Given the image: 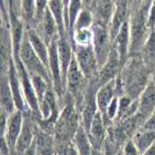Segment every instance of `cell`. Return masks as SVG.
<instances>
[{
    "mask_svg": "<svg viewBox=\"0 0 155 155\" xmlns=\"http://www.w3.org/2000/svg\"><path fill=\"white\" fill-rule=\"evenodd\" d=\"M119 77L123 84L124 94L130 96L133 99H138L152 81V71L139 55H137L128 58Z\"/></svg>",
    "mask_w": 155,
    "mask_h": 155,
    "instance_id": "cell-1",
    "label": "cell"
},
{
    "mask_svg": "<svg viewBox=\"0 0 155 155\" xmlns=\"http://www.w3.org/2000/svg\"><path fill=\"white\" fill-rule=\"evenodd\" d=\"M152 0L135 1L132 0L131 15H130V28H131V56L140 54L143 45L148 40L152 29L148 26V15Z\"/></svg>",
    "mask_w": 155,
    "mask_h": 155,
    "instance_id": "cell-2",
    "label": "cell"
},
{
    "mask_svg": "<svg viewBox=\"0 0 155 155\" xmlns=\"http://www.w3.org/2000/svg\"><path fill=\"white\" fill-rule=\"evenodd\" d=\"M99 86H101V83L98 81V77L90 79L89 85L83 94V98L77 106L79 113H81L82 126L86 131H89L90 126L92 124L93 118L99 112L98 104H97V91H98Z\"/></svg>",
    "mask_w": 155,
    "mask_h": 155,
    "instance_id": "cell-3",
    "label": "cell"
},
{
    "mask_svg": "<svg viewBox=\"0 0 155 155\" xmlns=\"http://www.w3.org/2000/svg\"><path fill=\"white\" fill-rule=\"evenodd\" d=\"M89 81L90 79H87L84 76L83 71L81 70L79 65L75 60V56H74L72 62L70 64L67 76H65L64 90H65V93L75 101L76 106H78V104L81 103L82 98H83V94L89 85Z\"/></svg>",
    "mask_w": 155,
    "mask_h": 155,
    "instance_id": "cell-4",
    "label": "cell"
},
{
    "mask_svg": "<svg viewBox=\"0 0 155 155\" xmlns=\"http://www.w3.org/2000/svg\"><path fill=\"white\" fill-rule=\"evenodd\" d=\"M19 60L21 61L23 67L27 69V71L31 75H40V76L45 77L47 81H49L53 84L49 69L47 68V65L42 62V60L40 58L39 56H38V54L35 53V50L33 49L31 42L28 40L27 34L25 35L22 46H21L20 53H19Z\"/></svg>",
    "mask_w": 155,
    "mask_h": 155,
    "instance_id": "cell-5",
    "label": "cell"
},
{
    "mask_svg": "<svg viewBox=\"0 0 155 155\" xmlns=\"http://www.w3.org/2000/svg\"><path fill=\"white\" fill-rule=\"evenodd\" d=\"M93 31V43L94 51L97 55V60L99 63V69L109 58L111 50L113 48V40L110 34L109 26L103 23L94 22L92 26Z\"/></svg>",
    "mask_w": 155,
    "mask_h": 155,
    "instance_id": "cell-6",
    "label": "cell"
},
{
    "mask_svg": "<svg viewBox=\"0 0 155 155\" xmlns=\"http://www.w3.org/2000/svg\"><path fill=\"white\" fill-rule=\"evenodd\" d=\"M74 56L87 79L98 77L99 63L93 46H74Z\"/></svg>",
    "mask_w": 155,
    "mask_h": 155,
    "instance_id": "cell-7",
    "label": "cell"
},
{
    "mask_svg": "<svg viewBox=\"0 0 155 155\" xmlns=\"http://www.w3.org/2000/svg\"><path fill=\"white\" fill-rule=\"evenodd\" d=\"M2 72L7 74L8 82H9V86H11L12 93H13V97H14L16 109L22 111L23 113H31V109H29V106L26 101L25 94H23L22 84H21V81H20V76H19V72H18V68H16L14 58L11 60L7 70L2 71Z\"/></svg>",
    "mask_w": 155,
    "mask_h": 155,
    "instance_id": "cell-8",
    "label": "cell"
},
{
    "mask_svg": "<svg viewBox=\"0 0 155 155\" xmlns=\"http://www.w3.org/2000/svg\"><path fill=\"white\" fill-rule=\"evenodd\" d=\"M23 121H25V113L20 110H16L15 112L8 116L6 126L4 130H1V137L6 139L7 143L13 152H15L16 142L22 130Z\"/></svg>",
    "mask_w": 155,
    "mask_h": 155,
    "instance_id": "cell-9",
    "label": "cell"
},
{
    "mask_svg": "<svg viewBox=\"0 0 155 155\" xmlns=\"http://www.w3.org/2000/svg\"><path fill=\"white\" fill-rule=\"evenodd\" d=\"M123 68H124V64L119 57L117 49L113 47L109 58L103 64V67L99 69V72H98V81H99L101 85L118 77L120 75Z\"/></svg>",
    "mask_w": 155,
    "mask_h": 155,
    "instance_id": "cell-10",
    "label": "cell"
},
{
    "mask_svg": "<svg viewBox=\"0 0 155 155\" xmlns=\"http://www.w3.org/2000/svg\"><path fill=\"white\" fill-rule=\"evenodd\" d=\"M35 127L36 121L33 118L31 113H25V121L21 133L15 146V155H22L23 152L35 141Z\"/></svg>",
    "mask_w": 155,
    "mask_h": 155,
    "instance_id": "cell-11",
    "label": "cell"
},
{
    "mask_svg": "<svg viewBox=\"0 0 155 155\" xmlns=\"http://www.w3.org/2000/svg\"><path fill=\"white\" fill-rule=\"evenodd\" d=\"M131 6H132V0H117L114 14L109 27L112 40L116 38V35L118 34L119 29L123 27V25L130 20Z\"/></svg>",
    "mask_w": 155,
    "mask_h": 155,
    "instance_id": "cell-12",
    "label": "cell"
},
{
    "mask_svg": "<svg viewBox=\"0 0 155 155\" xmlns=\"http://www.w3.org/2000/svg\"><path fill=\"white\" fill-rule=\"evenodd\" d=\"M131 28H130V20L123 25L119 29L116 38L113 39V47L117 49L119 57L123 64H126L128 58L131 57Z\"/></svg>",
    "mask_w": 155,
    "mask_h": 155,
    "instance_id": "cell-13",
    "label": "cell"
},
{
    "mask_svg": "<svg viewBox=\"0 0 155 155\" xmlns=\"http://www.w3.org/2000/svg\"><path fill=\"white\" fill-rule=\"evenodd\" d=\"M107 125L104 121V118L101 114V112H98L96 117L93 118L92 124L89 128V137L91 139L93 148L97 149H103L105 146V142L107 139Z\"/></svg>",
    "mask_w": 155,
    "mask_h": 155,
    "instance_id": "cell-14",
    "label": "cell"
},
{
    "mask_svg": "<svg viewBox=\"0 0 155 155\" xmlns=\"http://www.w3.org/2000/svg\"><path fill=\"white\" fill-rule=\"evenodd\" d=\"M117 0H98L90 6L94 16V22L103 23L110 27L112 18L114 14Z\"/></svg>",
    "mask_w": 155,
    "mask_h": 155,
    "instance_id": "cell-15",
    "label": "cell"
},
{
    "mask_svg": "<svg viewBox=\"0 0 155 155\" xmlns=\"http://www.w3.org/2000/svg\"><path fill=\"white\" fill-rule=\"evenodd\" d=\"M35 29L38 31V33L42 36V39L45 40L48 45L54 39L58 38V35H60L58 26H57V22H56L55 18L51 14V12L49 11V8L47 9L46 13L43 14L42 19L38 22Z\"/></svg>",
    "mask_w": 155,
    "mask_h": 155,
    "instance_id": "cell-16",
    "label": "cell"
},
{
    "mask_svg": "<svg viewBox=\"0 0 155 155\" xmlns=\"http://www.w3.org/2000/svg\"><path fill=\"white\" fill-rule=\"evenodd\" d=\"M139 101V113L146 120L155 112V83L153 81L149 82L145 90L141 92L138 98Z\"/></svg>",
    "mask_w": 155,
    "mask_h": 155,
    "instance_id": "cell-17",
    "label": "cell"
},
{
    "mask_svg": "<svg viewBox=\"0 0 155 155\" xmlns=\"http://www.w3.org/2000/svg\"><path fill=\"white\" fill-rule=\"evenodd\" d=\"M0 107L1 112L6 113L7 116L15 112L16 105L14 101V97L9 86L8 76L6 72H1V83H0Z\"/></svg>",
    "mask_w": 155,
    "mask_h": 155,
    "instance_id": "cell-18",
    "label": "cell"
},
{
    "mask_svg": "<svg viewBox=\"0 0 155 155\" xmlns=\"http://www.w3.org/2000/svg\"><path fill=\"white\" fill-rule=\"evenodd\" d=\"M116 96H118L116 78L99 86V89L97 91V104H98V110H99L101 116L105 114L110 103Z\"/></svg>",
    "mask_w": 155,
    "mask_h": 155,
    "instance_id": "cell-19",
    "label": "cell"
},
{
    "mask_svg": "<svg viewBox=\"0 0 155 155\" xmlns=\"http://www.w3.org/2000/svg\"><path fill=\"white\" fill-rule=\"evenodd\" d=\"M35 143L39 155H54L56 153L55 135L41 130L38 124L35 127Z\"/></svg>",
    "mask_w": 155,
    "mask_h": 155,
    "instance_id": "cell-20",
    "label": "cell"
},
{
    "mask_svg": "<svg viewBox=\"0 0 155 155\" xmlns=\"http://www.w3.org/2000/svg\"><path fill=\"white\" fill-rule=\"evenodd\" d=\"M133 142L139 149L141 155L147 152L153 145H155V131L141 127L138 132L132 137Z\"/></svg>",
    "mask_w": 155,
    "mask_h": 155,
    "instance_id": "cell-21",
    "label": "cell"
},
{
    "mask_svg": "<svg viewBox=\"0 0 155 155\" xmlns=\"http://www.w3.org/2000/svg\"><path fill=\"white\" fill-rule=\"evenodd\" d=\"M72 142L75 145V147L77 149L78 154L79 155H91L92 154V142L91 139L89 137V133L83 126H81L78 128V131L76 132Z\"/></svg>",
    "mask_w": 155,
    "mask_h": 155,
    "instance_id": "cell-22",
    "label": "cell"
},
{
    "mask_svg": "<svg viewBox=\"0 0 155 155\" xmlns=\"http://www.w3.org/2000/svg\"><path fill=\"white\" fill-rule=\"evenodd\" d=\"M139 56L142 58V61L147 65L149 70L155 71V31L153 29L146 43L143 45Z\"/></svg>",
    "mask_w": 155,
    "mask_h": 155,
    "instance_id": "cell-23",
    "label": "cell"
},
{
    "mask_svg": "<svg viewBox=\"0 0 155 155\" xmlns=\"http://www.w3.org/2000/svg\"><path fill=\"white\" fill-rule=\"evenodd\" d=\"M85 7V1L84 0H69L68 6H67V15H65V23H67V28L70 34L74 31V26L76 22L78 14L81 13V11Z\"/></svg>",
    "mask_w": 155,
    "mask_h": 155,
    "instance_id": "cell-24",
    "label": "cell"
},
{
    "mask_svg": "<svg viewBox=\"0 0 155 155\" xmlns=\"http://www.w3.org/2000/svg\"><path fill=\"white\" fill-rule=\"evenodd\" d=\"M93 23H94V16H93L92 11L85 6L81 11V13L78 14L77 19H76V22H75V26H74V31H77V29H89V28H92Z\"/></svg>",
    "mask_w": 155,
    "mask_h": 155,
    "instance_id": "cell-25",
    "label": "cell"
},
{
    "mask_svg": "<svg viewBox=\"0 0 155 155\" xmlns=\"http://www.w3.org/2000/svg\"><path fill=\"white\" fill-rule=\"evenodd\" d=\"M72 46H91L93 43V31L89 29H77L71 35Z\"/></svg>",
    "mask_w": 155,
    "mask_h": 155,
    "instance_id": "cell-26",
    "label": "cell"
},
{
    "mask_svg": "<svg viewBox=\"0 0 155 155\" xmlns=\"http://www.w3.org/2000/svg\"><path fill=\"white\" fill-rule=\"evenodd\" d=\"M31 83H33V86L35 89V92L39 97V101L45 97V94L47 93V91L53 87V84L47 81L45 77L40 76V75H31Z\"/></svg>",
    "mask_w": 155,
    "mask_h": 155,
    "instance_id": "cell-27",
    "label": "cell"
},
{
    "mask_svg": "<svg viewBox=\"0 0 155 155\" xmlns=\"http://www.w3.org/2000/svg\"><path fill=\"white\" fill-rule=\"evenodd\" d=\"M56 154L57 155H79L72 141H70L68 143L62 145V146L56 148Z\"/></svg>",
    "mask_w": 155,
    "mask_h": 155,
    "instance_id": "cell-28",
    "label": "cell"
},
{
    "mask_svg": "<svg viewBox=\"0 0 155 155\" xmlns=\"http://www.w3.org/2000/svg\"><path fill=\"white\" fill-rule=\"evenodd\" d=\"M120 155H141V153L139 152V149L137 148L135 143L133 142V140L130 139L127 140L126 143L123 146Z\"/></svg>",
    "mask_w": 155,
    "mask_h": 155,
    "instance_id": "cell-29",
    "label": "cell"
},
{
    "mask_svg": "<svg viewBox=\"0 0 155 155\" xmlns=\"http://www.w3.org/2000/svg\"><path fill=\"white\" fill-rule=\"evenodd\" d=\"M148 26L153 31L155 28V0L150 1V7H149V15H148Z\"/></svg>",
    "mask_w": 155,
    "mask_h": 155,
    "instance_id": "cell-30",
    "label": "cell"
},
{
    "mask_svg": "<svg viewBox=\"0 0 155 155\" xmlns=\"http://www.w3.org/2000/svg\"><path fill=\"white\" fill-rule=\"evenodd\" d=\"M143 127H145V128H148V130H152V131H155V112L146 120Z\"/></svg>",
    "mask_w": 155,
    "mask_h": 155,
    "instance_id": "cell-31",
    "label": "cell"
},
{
    "mask_svg": "<svg viewBox=\"0 0 155 155\" xmlns=\"http://www.w3.org/2000/svg\"><path fill=\"white\" fill-rule=\"evenodd\" d=\"M22 155H39V152H38V147H36L35 141H34L31 146L23 152Z\"/></svg>",
    "mask_w": 155,
    "mask_h": 155,
    "instance_id": "cell-32",
    "label": "cell"
},
{
    "mask_svg": "<svg viewBox=\"0 0 155 155\" xmlns=\"http://www.w3.org/2000/svg\"><path fill=\"white\" fill-rule=\"evenodd\" d=\"M142 155H155V145H153L152 147L148 149L147 152H145Z\"/></svg>",
    "mask_w": 155,
    "mask_h": 155,
    "instance_id": "cell-33",
    "label": "cell"
},
{
    "mask_svg": "<svg viewBox=\"0 0 155 155\" xmlns=\"http://www.w3.org/2000/svg\"><path fill=\"white\" fill-rule=\"evenodd\" d=\"M91 155H104V150H103V149H97V148H93L92 154H91Z\"/></svg>",
    "mask_w": 155,
    "mask_h": 155,
    "instance_id": "cell-34",
    "label": "cell"
},
{
    "mask_svg": "<svg viewBox=\"0 0 155 155\" xmlns=\"http://www.w3.org/2000/svg\"><path fill=\"white\" fill-rule=\"evenodd\" d=\"M152 81L155 83V71H153V74H152Z\"/></svg>",
    "mask_w": 155,
    "mask_h": 155,
    "instance_id": "cell-35",
    "label": "cell"
},
{
    "mask_svg": "<svg viewBox=\"0 0 155 155\" xmlns=\"http://www.w3.org/2000/svg\"><path fill=\"white\" fill-rule=\"evenodd\" d=\"M135 1H139V2H141V1H145V0H135Z\"/></svg>",
    "mask_w": 155,
    "mask_h": 155,
    "instance_id": "cell-36",
    "label": "cell"
},
{
    "mask_svg": "<svg viewBox=\"0 0 155 155\" xmlns=\"http://www.w3.org/2000/svg\"><path fill=\"white\" fill-rule=\"evenodd\" d=\"M54 155H57V154H56V153H55V154H54Z\"/></svg>",
    "mask_w": 155,
    "mask_h": 155,
    "instance_id": "cell-37",
    "label": "cell"
}]
</instances>
